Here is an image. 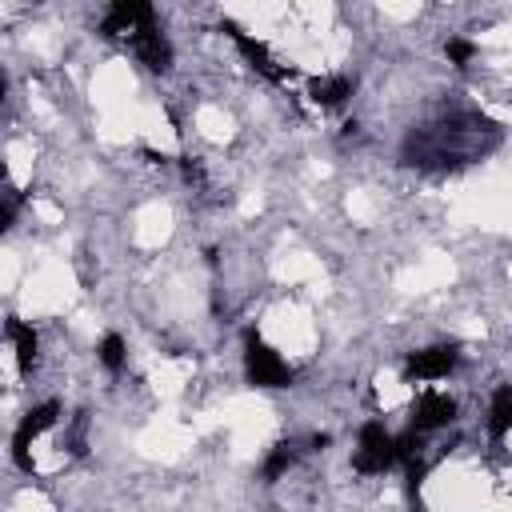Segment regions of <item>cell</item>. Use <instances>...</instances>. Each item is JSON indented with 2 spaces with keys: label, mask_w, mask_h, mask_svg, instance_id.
<instances>
[{
  "label": "cell",
  "mask_w": 512,
  "mask_h": 512,
  "mask_svg": "<svg viewBox=\"0 0 512 512\" xmlns=\"http://www.w3.org/2000/svg\"><path fill=\"white\" fill-rule=\"evenodd\" d=\"M156 20H152V8L148 4H136V0H120V4H112L108 8V16H104V24H100V32L108 36V40H136L144 28H152Z\"/></svg>",
  "instance_id": "4"
},
{
  "label": "cell",
  "mask_w": 512,
  "mask_h": 512,
  "mask_svg": "<svg viewBox=\"0 0 512 512\" xmlns=\"http://www.w3.org/2000/svg\"><path fill=\"white\" fill-rule=\"evenodd\" d=\"M308 96H312L320 108H336V104H344V100L352 96V80H348V76H320V80L308 84Z\"/></svg>",
  "instance_id": "10"
},
{
  "label": "cell",
  "mask_w": 512,
  "mask_h": 512,
  "mask_svg": "<svg viewBox=\"0 0 512 512\" xmlns=\"http://www.w3.org/2000/svg\"><path fill=\"white\" fill-rule=\"evenodd\" d=\"M292 460H296L292 444H276V448L268 452V460H264V480H276L280 472H288V468H292Z\"/></svg>",
  "instance_id": "12"
},
{
  "label": "cell",
  "mask_w": 512,
  "mask_h": 512,
  "mask_svg": "<svg viewBox=\"0 0 512 512\" xmlns=\"http://www.w3.org/2000/svg\"><path fill=\"white\" fill-rule=\"evenodd\" d=\"M488 432L492 436H508L512 432V388H496L492 408H488Z\"/></svg>",
  "instance_id": "11"
},
{
  "label": "cell",
  "mask_w": 512,
  "mask_h": 512,
  "mask_svg": "<svg viewBox=\"0 0 512 512\" xmlns=\"http://www.w3.org/2000/svg\"><path fill=\"white\" fill-rule=\"evenodd\" d=\"M456 420V400L444 396V392H424L416 400V412H412V428L416 432H436V428H448Z\"/></svg>",
  "instance_id": "7"
},
{
  "label": "cell",
  "mask_w": 512,
  "mask_h": 512,
  "mask_svg": "<svg viewBox=\"0 0 512 512\" xmlns=\"http://www.w3.org/2000/svg\"><path fill=\"white\" fill-rule=\"evenodd\" d=\"M224 32L232 36V44H236V48L244 52V60H248V64H252V68L260 72V76H268V80H276V84L292 80V68H284V64H280V60H276V56H272V52H268V48H264L260 40H252V36H248V32H244L240 24L224 20Z\"/></svg>",
  "instance_id": "5"
},
{
  "label": "cell",
  "mask_w": 512,
  "mask_h": 512,
  "mask_svg": "<svg viewBox=\"0 0 512 512\" xmlns=\"http://www.w3.org/2000/svg\"><path fill=\"white\" fill-rule=\"evenodd\" d=\"M180 168H184V180H196V184L204 180V168H200L192 156H184V160H180Z\"/></svg>",
  "instance_id": "16"
},
{
  "label": "cell",
  "mask_w": 512,
  "mask_h": 512,
  "mask_svg": "<svg viewBox=\"0 0 512 512\" xmlns=\"http://www.w3.org/2000/svg\"><path fill=\"white\" fill-rule=\"evenodd\" d=\"M132 48H136V56H140V64L148 68V72H168L172 68V44H168V36L152 24V28H144L136 40H132Z\"/></svg>",
  "instance_id": "8"
},
{
  "label": "cell",
  "mask_w": 512,
  "mask_h": 512,
  "mask_svg": "<svg viewBox=\"0 0 512 512\" xmlns=\"http://www.w3.org/2000/svg\"><path fill=\"white\" fill-rule=\"evenodd\" d=\"M100 360H104L108 372H120V368H124V340H120L116 332H108V336L100 340Z\"/></svg>",
  "instance_id": "13"
},
{
  "label": "cell",
  "mask_w": 512,
  "mask_h": 512,
  "mask_svg": "<svg viewBox=\"0 0 512 512\" xmlns=\"http://www.w3.org/2000/svg\"><path fill=\"white\" fill-rule=\"evenodd\" d=\"M392 460H396V436H388L384 424H376V420L364 424V428H360V440H356V452H352L356 472L376 476V472H384Z\"/></svg>",
  "instance_id": "2"
},
{
  "label": "cell",
  "mask_w": 512,
  "mask_h": 512,
  "mask_svg": "<svg viewBox=\"0 0 512 512\" xmlns=\"http://www.w3.org/2000/svg\"><path fill=\"white\" fill-rule=\"evenodd\" d=\"M456 360H460L456 344H432V348H420V352L408 356L404 376L408 380H444L456 368Z\"/></svg>",
  "instance_id": "6"
},
{
  "label": "cell",
  "mask_w": 512,
  "mask_h": 512,
  "mask_svg": "<svg viewBox=\"0 0 512 512\" xmlns=\"http://www.w3.org/2000/svg\"><path fill=\"white\" fill-rule=\"evenodd\" d=\"M8 340H12V352H16V368L20 372H32L36 360H40V336H36V328H28L24 320H8Z\"/></svg>",
  "instance_id": "9"
},
{
  "label": "cell",
  "mask_w": 512,
  "mask_h": 512,
  "mask_svg": "<svg viewBox=\"0 0 512 512\" xmlns=\"http://www.w3.org/2000/svg\"><path fill=\"white\" fill-rule=\"evenodd\" d=\"M16 208H20V196H16L12 188H8V192H4V216H0V220H4V228H8L12 220H16Z\"/></svg>",
  "instance_id": "15"
},
{
  "label": "cell",
  "mask_w": 512,
  "mask_h": 512,
  "mask_svg": "<svg viewBox=\"0 0 512 512\" xmlns=\"http://www.w3.org/2000/svg\"><path fill=\"white\" fill-rule=\"evenodd\" d=\"M60 420V404L56 400H44V404H36L24 420H20V428H16V436H12V460L20 464V468H32V456H28V448H32V440L36 436H44L52 424Z\"/></svg>",
  "instance_id": "3"
},
{
  "label": "cell",
  "mask_w": 512,
  "mask_h": 512,
  "mask_svg": "<svg viewBox=\"0 0 512 512\" xmlns=\"http://www.w3.org/2000/svg\"><path fill=\"white\" fill-rule=\"evenodd\" d=\"M444 56H448L452 64H460V68H464V64L476 56V48H472L468 40H448V44H444Z\"/></svg>",
  "instance_id": "14"
},
{
  "label": "cell",
  "mask_w": 512,
  "mask_h": 512,
  "mask_svg": "<svg viewBox=\"0 0 512 512\" xmlns=\"http://www.w3.org/2000/svg\"><path fill=\"white\" fill-rule=\"evenodd\" d=\"M244 372H248V380H252L256 388H284V384L292 380L288 360H284L276 348H268L256 332L244 336Z\"/></svg>",
  "instance_id": "1"
}]
</instances>
